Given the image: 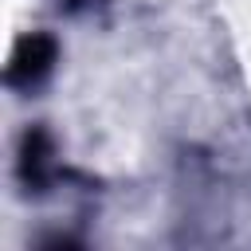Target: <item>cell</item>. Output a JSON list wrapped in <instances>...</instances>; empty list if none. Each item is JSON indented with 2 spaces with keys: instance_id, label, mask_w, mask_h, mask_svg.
<instances>
[{
  "instance_id": "2",
  "label": "cell",
  "mask_w": 251,
  "mask_h": 251,
  "mask_svg": "<svg viewBox=\"0 0 251 251\" xmlns=\"http://www.w3.org/2000/svg\"><path fill=\"white\" fill-rule=\"evenodd\" d=\"M20 176L31 188H43L51 180V137L43 129H31L20 145Z\"/></svg>"
},
{
  "instance_id": "1",
  "label": "cell",
  "mask_w": 251,
  "mask_h": 251,
  "mask_svg": "<svg viewBox=\"0 0 251 251\" xmlns=\"http://www.w3.org/2000/svg\"><path fill=\"white\" fill-rule=\"evenodd\" d=\"M55 55H59V47H55L51 35H43V31L24 35V39L16 43L12 59H8V75H4L8 86H20V90L35 86V82L55 67Z\"/></svg>"
},
{
  "instance_id": "3",
  "label": "cell",
  "mask_w": 251,
  "mask_h": 251,
  "mask_svg": "<svg viewBox=\"0 0 251 251\" xmlns=\"http://www.w3.org/2000/svg\"><path fill=\"white\" fill-rule=\"evenodd\" d=\"M67 8H82V4H90V0H63Z\"/></svg>"
}]
</instances>
